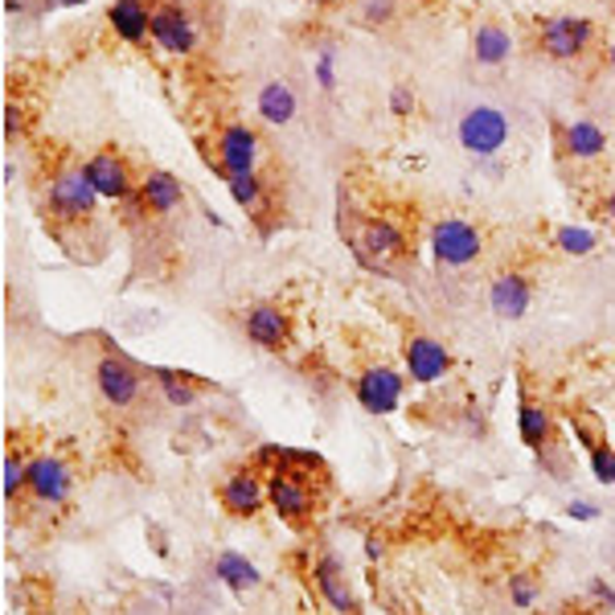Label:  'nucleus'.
<instances>
[{
    "label": "nucleus",
    "mask_w": 615,
    "mask_h": 615,
    "mask_svg": "<svg viewBox=\"0 0 615 615\" xmlns=\"http://www.w3.org/2000/svg\"><path fill=\"white\" fill-rule=\"evenodd\" d=\"M99 189L91 185L83 165H67L50 177L46 185V214L58 226H83L99 214Z\"/></svg>",
    "instance_id": "f257e3e1"
},
{
    "label": "nucleus",
    "mask_w": 615,
    "mask_h": 615,
    "mask_svg": "<svg viewBox=\"0 0 615 615\" xmlns=\"http://www.w3.org/2000/svg\"><path fill=\"white\" fill-rule=\"evenodd\" d=\"M312 477H321V472H300V468H275V472H267V509L291 530H300L321 509V493H316Z\"/></svg>",
    "instance_id": "f03ea898"
},
{
    "label": "nucleus",
    "mask_w": 615,
    "mask_h": 615,
    "mask_svg": "<svg viewBox=\"0 0 615 615\" xmlns=\"http://www.w3.org/2000/svg\"><path fill=\"white\" fill-rule=\"evenodd\" d=\"M349 251L361 267L386 272L394 258H402L410 251V234L407 226L394 222V218H365L358 234H349Z\"/></svg>",
    "instance_id": "7ed1b4c3"
},
{
    "label": "nucleus",
    "mask_w": 615,
    "mask_h": 615,
    "mask_svg": "<svg viewBox=\"0 0 615 615\" xmlns=\"http://www.w3.org/2000/svg\"><path fill=\"white\" fill-rule=\"evenodd\" d=\"M509 136H512L509 116H505L501 107H493V102H477V107H468V111L460 116V123H456V140H460V148L468 156H477V160L496 156L505 144H509Z\"/></svg>",
    "instance_id": "20e7f679"
},
{
    "label": "nucleus",
    "mask_w": 615,
    "mask_h": 615,
    "mask_svg": "<svg viewBox=\"0 0 615 615\" xmlns=\"http://www.w3.org/2000/svg\"><path fill=\"white\" fill-rule=\"evenodd\" d=\"M431 255L439 267H472L484 255V234L468 218H439L431 226Z\"/></svg>",
    "instance_id": "39448f33"
},
{
    "label": "nucleus",
    "mask_w": 615,
    "mask_h": 615,
    "mask_svg": "<svg viewBox=\"0 0 615 615\" xmlns=\"http://www.w3.org/2000/svg\"><path fill=\"white\" fill-rule=\"evenodd\" d=\"M197 17L189 13L185 4H177V0H156L153 4V46L160 53H169V58H189V53L197 50Z\"/></svg>",
    "instance_id": "423d86ee"
},
{
    "label": "nucleus",
    "mask_w": 615,
    "mask_h": 615,
    "mask_svg": "<svg viewBox=\"0 0 615 615\" xmlns=\"http://www.w3.org/2000/svg\"><path fill=\"white\" fill-rule=\"evenodd\" d=\"M353 398L365 414H394L407 398V374L394 365H365L353 382Z\"/></svg>",
    "instance_id": "0eeeda50"
},
{
    "label": "nucleus",
    "mask_w": 615,
    "mask_h": 615,
    "mask_svg": "<svg viewBox=\"0 0 615 615\" xmlns=\"http://www.w3.org/2000/svg\"><path fill=\"white\" fill-rule=\"evenodd\" d=\"M402 365H407V377L414 386H435L451 374V349H447L439 337H427V333H410L402 341Z\"/></svg>",
    "instance_id": "6e6552de"
},
{
    "label": "nucleus",
    "mask_w": 615,
    "mask_h": 615,
    "mask_svg": "<svg viewBox=\"0 0 615 615\" xmlns=\"http://www.w3.org/2000/svg\"><path fill=\"white\" fill-rule=\"evenodd\" d=\"M538 41H542V53L554 62H575L591 50L595 25L587 17H546L538 25Z\"/></svg>",
    "instance_id": "1a4fd4ad"
},
{
    "label": "nucleus",
    "mask_w": 615,
    "mask_h": 615,
    "mask_svg": "<svg viewBox=\"0 0 615 615\" xmlns=\"http://www.w3.org/2000/svg\"><path fill=\"white\" fill-rule=\"evenodd\" d=\"M95 386H99L107 407L128 410V407H136L140 394H144V374H140L123 353H107V358H99V365H95Z\"/></svg>",
    "instance_id": "9d476101"
},
{
    "label": "nucleus",
    "mask_w": 615,
    "mask_h": 615,
    "mask_svg": "<svg viewBox=\"0 0 615 615\" xmlns=\"http://www.w3.org/2000/svg\"><path fill=\"white\" fill-rule=\"evenodd\" d=\"M258 156H263V140H258L251 123H226L218 132V160H214V169H218L222 181L239 177V172H255Z\"/></svg>",
    "instance_id": "9b49d317"
},
{
    "label": "nucleus",
    "mask_w": 615,
    "mask_h": 615,
    "mask_svg": "<svg viewBox=\"0 0 615 615\" xmlns=\"http://www.w3.org/2000/svg\"><path fill=\"white\" fill-rule=\"evenodd\" d=\"M218 501H222V509L230 517H239V521H251L258 512L267 509V477H258L255 463H246V468H234L230 477L222 480V489H218Z\"/></svg>",
    "instance_id": "f8f14e48"
},
{
    "label": "nucleus",
    "mask_w": 615,
    "mask_h": 615,
    "mask_svg": "<svg viewBox=\"0 0 615 615\" xmlns=\"http://www.w3.org/2000/svg\"><path fill=\"white\" fill-rule=\"evenodd\" d=\"M242 328H246V341L267 349V353H284L291 345V316L288 308L275 304V300L251 304V312L242 316Z\"/></svg>",
    "instance_id": "ddd939ff"
},
{
    "label": "nucleus",
    "mask_w": 615,
    "mask_h": 615,
    "mask_svg": "<svg viewBox=\"0 0 615 615\" xmlns=\"http://www.w3.org/2000/svg\"><path fill=\"white\" fill-rule=\"evenodd\" d=\"M74 489V472L62 456H34L29 460V501L46 509H62Z\"/></svg>",
    "instance_id": "4468645a"
},
{
    "label": "nucleus",
    "mask_w": 615,
    "mask_h": 615,
    "mask_svg": "<svg viewBox=\"0 0 615 615\" xmlns=\"http://www.w3.org/2000/svg\"><path fill=\"white\" fill-rule=\"evenodd\" d=\"M86 177H91V185L99 189L102 202H123L128 193H136V177L128 169V160H123L116 148H99V153H91L83 160Z\"/></svg>",
    "instance_id": "2eb2a0df"
},
{
    "label": "nucleus",
    "mask_w": 615,
    "mask_h": 615,
    "mask_svg": "<svg viewBox=\"0 0 615 615\" xmlns=\"http://www.w3.org/2000/svg\"><path fill=\"white\" fill-rule=\"evenodd\" d=\"M312 582H316V591L325 599L328 607L337 615H358V591H353V582L345 575V566L337 554H316L312 558Z\"/></svg>",
    "instance_id": "dca6fc26"
},
{
    "label": "nucleus",
    "mask_w": 615,
    "mask_h": 615,
    "mask_svg": "<svg viewBox=\"0 0 615 615\" xmlns=\"http://www.w3.org/2000/svg\"><path fill=\"white\" fill-rule=\"evenodd\" d=\"M533 304V279L526 272H505L489 288V308L496 321H521Z\"/></svg>",
    "instance_id": "f3484780"
},
{
    "label": "nucleus",
    "mask_w": 615,
    "mask_h": 615,
    "mask_svg": "<svg viewBox=\"0 0 615 615\" xmlns=\"http://www.w3.org/2000/svg\"><path fill=\"white\" fill-rule=\"evenodd\" d=\"M136 189H140V197H144V205H148L153 218H169V214H177V209L185 205V185L165 169H148L144 177H140Z\"/></svg>",
    "instance_id": "a211bd4d"
},
{
    "label": "nucleus",
    "mask_w": 615,
    "mask_h": 615,
    "mask_svg": "<svg viewBox=\"0 0 615 615\" xmlns=\"http://www.w3.org/2000/svg\"><path fill=\"white\" fill-rule=\"evenodd\" d=\"M107 21H111L116 37L128 41V46L153 41V4H148V0H116V4L107 9Z\"/></svg>",
    "instance_id": "6ab92c4d"
},
{
    "label": "nucleus",
    "mask_w": 615,
    "mask_h": 615,
    "mask_svg": "<svg viewBox=\"0 0 615 615\" xmlns=\"http://www.w3.org/2000/svg\"><path fill=\"white\" fill-rule=\"evenodd\" d=\"M296 111H300V95H296V86L284 83V79H272V83L258 86L255 95V116L263 123H272V128H288L296 120Z\"/></svg>",
    "instance_id": "aec40b11"
},
{
    "label": "nucleus",
    "mask_w": 615,
    "mask_h": 615,
    "mask_svg": "<svg viewBox=\"0 0 615 615\" xmlns=\"http://www.w3.org/2000/svg\"><path fill=\"white\" fill-rule=\"evenodd\" d=\"M558 153L570 160H595L607 153V132L591 120H575L558 128Z\"/></svg>",
    "instance_id": "412c9836"
},
{
    "label": "nucleus",
    "mask_w": 615,
    "mask_h": 615,
    "mask_svg": "<svg viewBox=\"0 0 615 615\" xmlns=\"http://www.w3.org/2000/svg\"><path fill=\"white\" fill-rule=\"evenodd\" d=\"M214 579L222 582L230 595H246V591H255L258 582H263V570H258L246 554H239V550H222L218 558H214Z\"/></svg>",
    "instance_id": "4be33fe9"
},
{
    "label": "nucleus",
    "mask_w": 615,
    "mask_h": 615,
    "mask_svg": "<svg viewBox=\"0 0 615 615\" xmlns=\"http://www.w3.org/2000/svg\"><path fill=\"white\" fill-rule=\"evenodd\" d=\"M153 382H156V390H160V398L169 402V407L177 410H189V407H197V398H202V390L209 386L205 377L197 374H185V370H153Z\"/></svg>",
    "instance_id": "5701e85b"
},
{
    "label": "nucleus",
    "mask_w": 615,
    "mask_h": 615,
    "mask_svg": "<svg viewBox=\"0 0 615 615\" xmlns=\"http://www.w3.org/2000/svg\"><path fill=\"white\" fill-rule=\"evenodd\" d=\"M517 435H521V444L530 451H542V447L554 444V414H550V407L521 398V407H517Z\"/></svg>",
    "instance_id": "b1692460"
},
{
    "label": "nucleus",
    "mask_w": 615,
    "mask_h": 615,
    "mask_svg": "<svg viewBox=\"0 0 615 615\" xmlns=\"http://www.w3.org/2000/svg\"><path fill=\"white\" fill-rule=\"evenodd\" d=\"M472 58H477L480 67H505L512 58V37L505 25H496V21H484L477 25V34H472Z\"/></svg>",
    "instance_id": "393cba45"
},
{
    "label": "nucleus",
    "mask_w": 615,
    "mask_h": 615,
    "mask_svg": "<svg viewBox=\"0 0 615 615\" xmlns=\"http://www.w3.org/2000/svg\"><path fill=\"white\" fill-rule=\"evenodd\" d=\"M599 234L591 230V226H558L554 230V246L563 251V255H575V258H587L599 251Z\"/></svg>",
    "instance_id": "a878e982"
},
{
    "label": "nucleus",
    "mask_w": 615,
    "mask_h": 615,
    "mask_svg": "<svg viewBox=\"0 0 615 615\" xmlns=\"http://www.w3.org/2000/svg\"><path fill=\"white\" fill-rule=\"evenodd\" d=\"M226 189H230V197L242 205V209H251V214H258L263 205H267V185H263V177L255 172H239V177H230L226 181Z\"/></svg>",
    "instance_id": "bb28decb"
},
{
    "label": "nucleus",
    "mask_w": 615,
    "mask_h": 615,
    "mask_svg": "<svg viewBox=\"0 0 615 615\" xmlns=\"http://www.w3.org/2000/svg\"><path fill=\"white\" fill-rule=\"evenodd\" d=\"M21 496H29V460L9 451L4 456V505H21Z\"/></svg>",
    "instance_id": "cd10ccee"
},
{
    "label": "nucleus",
    "mask_w": 615,
    "mask_h": 615,
    "mask_svg": "<svg viewBox=\"0 0 615 615\" xmlns=\"http://www.w3.org/2000/svg\"><path fill=\"white\" fill-rule=\"evenodd\" d=\"M353 21L365 25V29H386L390 21H398V0H358Z\"/></svg>",
    "instance_id": "c85d7f7f"
},
{
    "label": "nucleus",
    "mask_w": 615,
    "mask_h": 615,
    "mask_svg": "<svg viewBox=\"0 0 615 615\" xmlns=\"http://www.w3.org/2000/svg\"><path fill=\"white\" fill-rule=\"evenodd\" d=\"M538 595H542V582L533 579L530 570H512L509 575V603L512 607H521V612H526V607L538 603Z\"/></svg>",
    "instance_id": "c756f323"
},
{
    "label": "nucleus",
    "mask_w": 615,
    "mask_h": 615,
    "mask_svg": "<svg viewBox=\"0 0 615 615\" xmlns=\"http://www.w3.org/2000/svg\"><path fill=\"white\" fill-rule=\"evenodd\" d=\"M570 427H575V439H579L587 451L599 444H607V435H603V427H599L595 410H570Z\"/></svg>",
    "instance_id": "7c9ffc66"
},
{
    "label": "nucleus",
    "mask_w": 615,
    "mask_h": 615,
    "mask_svg": "<svg viewBox=\"0 0 615 615\" xmlns=\"http://www.w3.org/2000/svg\"><path fill=\"white\" fill-rule=\"evenodd\" d=\"M587 456H591V477L599 484H615V444H599Z\"/></svg>",
    "instance_id": "2f4dec72"
},
{
    "label": "nucleus",
    "mask_w": 615,
    "mask_h": 615,
    "mask_svg": "<svg viewBox=\"0 0 615 615\" xmlns=\"http://www.w3.org/2000/svg\"><path fill=\"white\" fill-rule=\"evenodd\" d=\"M312 74H316V86H321L325 95L337 91V50H333V46H325V50L316 53V70H312Z\"/></svg>",
    "instance_id": "473e14b6"
},
{
    "label": "nucleus",
    "mask_w": 615,
    "mask_h": 615,
    "mask_svg": "<svg viewBox=\"0 0 615 615\" xmlns=\"http://www.w3.org/2000/svg\"><path fill=\"white\" fill-rule=\"evenodd\" d=\"M386 107H390V116H398V120L414 116V107H419V95H414V86H410V83H394Z\"/></svg>",
    "instance_id": "72a5a7b5"
},
{
    "label": "nucleus",
    "mask_w": 615,
    "mask_h": 615,
    "mask_svg": "<svg viewBox=\"0 0 615 615\" xmlns=\"http://www.w3.org/2000/svg\"><path fill=\"white\" fill-rule=\"evenodd\" d=\"M587 595L595 599V607H603V612L615 615V587L607 579H591V582H587Z\"/></svg>",
    "instance_id": "f704fd0d"
},
{
    "label": "nucleus",
    "mask_w": 615,
    "mask_h": 615,
    "mask_svg": "<svg viewBox=\"0 0 615 615\" xmlns=\"http://www.w3.org/2000/svg\"><path fill=\"white\" fill-rule=\"evenodd\" d=\"M563 512L570 521H599V517H603V509H599L595 501H570Z\"/></svg>",
    "instance_id": "c9c22d12"
},
{
    "label": "nucleus",
    "mask_w": 615,
    "mask_h": 615,
    "mask_svg": "<svg viewBox=\"0 0 615 615\" xmlns=\"http://www.w3.org/2000/svg\"><path fill=\"white\" fill-rule=\"evenodd\" d=\"M21 128H25V111H21L17 102H9V107H4V140L13 144V140L21 136Z\"/></svg>",
    "instance_id": "e433bc0d"
},
{
    "label": "nucleus",
    "mask_w": 615,
    "mask_h": 615,
    "mask_svg": "<svg viewBox=\"0 0 615 615\" xmlns=\"http://www.w3.org/2000/svg\"><path fill=\"white\" fill-rule=\"evenodd\" d=\"M144 533H148V542H153L156 554H160V558H169L172 550H169V542H165V530H160L156 521H148V526H144Z\"/></svg>",
    "instance_id": "4c0bfd02"
},
{
    "label": "nucleus",
    "mask_w": 615,
    "mask_h": 615,
    "mask_svg": "<svg viewBox=\"0 0 615 615\" xmlns=\"http://www.w3.org/2000/svg\"><path fill=\"white\" fill-rule=\"evenodd\" d=\"M365 558H370V563L386 558V542H377V538H365Z\"/></svg>",
    "instance_id": "58836bf2"
},
{
    "label": "nucleus",
    "mask_w": 615,
    "mask_h": 615,
    "mask_svg": "<svg viewBox=\"0 0 615 615\" xmlns=\"http://www.w3.org/2000/svg\"><path fill=\"white\" fill-rule=\"evenodd\" d=\"M599 214H603V218H607V222L615 226V189H612V193H607V197H603V205H599Z\"/></svg>",
    "instance_id": "ea45409f"
},
{
    "label": "nucleus",
    "mask_w": 615,
    "mask_h": 615,
    "mask_svg": "<svg viewBox=\"0 0 615 615\" xmlns=\"http://www.w3.org/2000/svg\"><path fill=\"white\" fill-rule=\"evenodd\" d=\"M4 13H13V17L25 13V0H4Z\"/></svg>",
    "instance_id": "a19ab883"
},
{
    "label": "nucleus",
    "mask_w": 615,
    "mask_h": 615,
    "mask_svg": "<svg viewBox=\"0 0 615 615\" xmlns=\"http://www.w3.org/2000/svg\"><path fill=\"white\" fill-rule=\"evenodd\" d=\"M17 181V169H13V160H4V185H13Z\"/></svg>",
    "instance_id": "79ce46f5"
},
{
    "label": "nucleus",
    "mask_w": 615,
    "mask_h": 615,
    "mask_svg": "<svg viewBox=\"0 0 615 615\" xmlns=\"http://www.w3.org/2000/svg\"><path fill=\"white\" fill-rule=\"evenodd\" d=\"M62 9H79V4H86V0H58Z\"/></svg>",
    "instance_id": "37998d69"
},
{
    "label": "nucleus",
    "mask_w": 615,
    "mask_h": 615,
    "mask_svg": "<svg viewBox=\"0 0 615 615\" xmlns=\"http://www.w3.org/2000/svg\"><path fill=\"white\" fill-rule=\"evenodd\" d=\"M607 67L615 70V41H612V46H607Z\"/></svg>",
    "instance_id": "c03bdc74"
},
{
    "label": "nucleus",
    "mask_w": 615,
    "mask_h": 615,
    "mask_svg": "<svg viewBox=\"0 0 615 615\" xmlns=\"http://www.w3.org/2000/svg\"><path fill=\"white\" fill-rule=\"evenodd\" d=\"M312 4H316V9H328V4H337V0H312Z\"/></svg>",
    "instance_id": "a18cd8bd"
}]
</instances>
